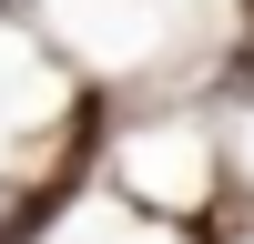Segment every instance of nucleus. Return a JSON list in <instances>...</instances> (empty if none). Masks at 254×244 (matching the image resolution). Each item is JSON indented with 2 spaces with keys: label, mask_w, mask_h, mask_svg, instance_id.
<instances>
[{
  "label": "nucleus",
  "mask_w": 254,
  "mask_h": 244,
  "mask_svg": "<svg viewBox=\"0 0 254 244\" xmlns=\"http://www.w3.org/2000/svg\"><path fill=\"white\" fill-rule=\"evenodd\" d=\"M10 214H20V193H0V234H10Z\"/></svg>",
  "instance_id": "1"
}]
</instances>
